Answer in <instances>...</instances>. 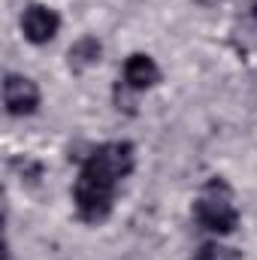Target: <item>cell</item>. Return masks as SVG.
<instances>
[{
    "label": "cell",
    "instance_id": "obj_3",
    "mask_svg": "<svg viewBox=\"0 0 257 260\" xmlns=\"http://www.w3.org/2000/svg\"><path fill=\"white\" fill-rule=\"evenodd\" d=\"M3 106H6V112L15 115V118L34 115L37 106H40V88H37V82L27 79V76L9 73L6 82H3Z\"/></svg>",
    "mask_w": 257,
    "mask_h": 260
},
{
    "label": "cell",
    "instance_id": "obj_5",
    "mask_svg": "<svg viewBox=\"0 0 257 260\" xmlns=\"http://www.w3.org/2000/svg\"><path fill=\"white\" fill-rule=\"evenodd\" d=\"M157 82H160V67L154 64V58L142 52L130 55L124 64V85L130 91H145V88H154Z\"/></svg>",
    "mask_w": 257,
    "mask_h": 260
},
{
    "label": "cell",
    "instance_id": "obj_2",
    "mask_svg": "<svg viewBox=\"0 0 257 260\" xmlns=\"http://www.w3.org/2000/svg\"><path fill=\"white\" fill-rule=\"evenodd\" d=\"M194 218H197V224H200L203 230H209V233H233V230H236V224H239V209H236V203H233L230 188H227L221 179L209 182V185L203 188V194L197 197V203H194Z\"/></svg>",
    "mask_w": 257,
    "mask_h": 260
},
{
    "label": "cell",
    "instance_id": "obj_6",
    "mask_svg": "<svg viewBox=\"0 0 257 260\" xmlns=\"http://www.w3.org/2000/svg\"><path fill=\"white\" fill-rule=\"evenodd\" d=\"M100 55H103L100 40H97V37H82V40H76V43L70 46V70L82 73V70H88V67L100 64Z\"/></svg>",
    "mask_w": 257,
    "mask_h": 260
},
{
    "label": "cell",
    "instance_id": "obj_7",
    "mask_svg": "<svg viewBox=\"0 0 257 260\" xmlns=\"http://www.w3.org/2000/svg\"><path fill=\"white\" fill-rule=\"evenodd\" d=\"M191 260H239V254H236L233 248H227V245H215V242H209V245H203Z\"/></svg>",
    "mask_w": 257,
    "mask_h": 260
},
{
    "label": "cell",
    "instance_id": "obj_1",
    "mask_svg": "<svg viewBox=\"0 0 257 260\" xmlns=\"http://www.w3.org/2000/svg\"><path fill=\"white\" fill-rule=\"evenodd\" d=\"M133 170V145L127 139L103 142L88 154V160L79 170V179L73 185V203L82 221L100 224L109 218L115 191Z\"/></svg>",
    "mask_w": 257,
    "mask_h": 260
},
{
    "label": "cell",
    "instance_id": "obj_8",
    "mask_svg": "<svg viewBox=\"0 0 257 260\" xmlns=\"http://www.w3.org/2000/svg\"><path fill=\"white\" fill-rule=\"evenodd\" d=\"M200 6H218V3H224V0H197Z\"/></svg>",
    "mask_w": 257,
    "mask_h": 260
},
{
    "label": "cell",
    "instance_id": "obj_4",
    "mask_svg": "<svg viewBox=\"0 0 257 260\" xmlns=\"http://www.w3.org/2000/svg\"><path fill=\"white\" fill-rule=\"evenodd\" d=\"M61 30V15L52 9V6H43V3H30L21 15V34L27 43L34 46H46L58 37Z\"/></svg>",
    "mask_w": 257,
    "mask_h": 260
}]
</instances>
